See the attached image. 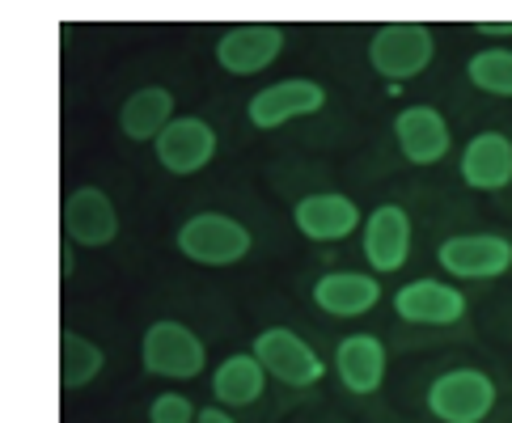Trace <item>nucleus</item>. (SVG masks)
Returning <instances> with one entry per match:
<instances>
[{"instance_id": "nucleus-1", "label": "nucleus", "mask_w": 512, "mask_h": 423, "mask_svg": "<svg viewBox=\"0 0 512 423\" xmlns=\"http://www.w3.org/2000/svg\"><path fill=\"white\" fill-rule=\"evenodd\" d=\"M178 254L199 267H233L254 250V237L242 220L225 212H195L191 220L178 225Z\"/></svg>"}, {"instance_id": "nucleus-2", "label": "nucleus", "mask_w": 512, "mask_h": 423, "mask_svg": "<svg viewBox=\"0 0 512 423\" xmlns=\"http://www.w3.org/2000/svg\"><path fill=\"white\" fill-rule=\"evenodd\" d=\"M140 364L149 377H166V381H191L208 369V347L195 335L191 326L161 318L144 330L140 339Z\"/></svg>"}, {"instance_id": "nucleus-3", "label": "nucleus", "mask_w": 512, "mask_h": 423, "mask_svg": "<svg viewBox=\"0 0 512 423\" xmlns=\"http://www.w3.org/2000/svg\"><path fill=\"white\" fill-rule=\"evenodd\" d=\"M436 55V34L424 26V22H390L373 30L369 39V64L377 77L386 81H411L419 77Z\"/></svg>"}, {"instance_id": "nucleus-4", "label": "nucleus", "mask_w": 512, "mask_h": 423, "mask_svg": "<svg viewBox=\"0 0 512 423\" xmlns=\"http://www.w3.org/2000/svg\"><path fill=\"white\" fill-rule=\"evenodd\" d=\"M428 411L441 423H483L496 411V381L483 369H449L428 385Z\"/></svg>"}, {"instance_id": "nucleus-5", "label": "nucleus", "mask_w": 512, "mask_h": 423, "mask_svg": "<svg viewBox=\"0 0 512 423\" xmlns=\"http://www.w3.org/2000/svg\"><path fill=\"white\" fill-rule=\"evenodd\" d=\"M250 352L259 356V364L267 369L271 381L292 385V390H305V385H318L326 377V360L288 326L259 330V339H254Z\"/></svg>"}, {"instance_id": "nucleus-6", "label": "nucleus", "mask_w": 512, "mask_h": 423, "mask_svg": "<svg viewBox=\"0 0 512 423\" xmlns=\"http://www.w3.org/2000/svg\"><path fill=\"white\" fill-rule=\"evenodd\" d=\"M60 229H64V242H72V246H85V250L111 246L119 237V208H115V199L106 195L102 187L68 191L64 195V212H60Z\"/></svg>"}, {"instance_id": "nucleus-7", "label": "nucleus", "mask_w": 512, "mask_h": 423, "mask_svg": "<svg viewBox=\"0 0 512 423\" xmlns=\"http://www.w3.org/2000/svg\"><path fill=\"white\" fill-rule=\"evenodd\" d=\"M436 259L457 280H496L512 271V242L500 233H453L441 242Z\"/></svg>"}, {"instance_id": "nucleus-8", "label": "nucleus", "mask_w": 512, "mask_h": 423, "mask_svg": "<svg viewBox=\"0 0 512 423\" xmlns=\"http://www.w3.org/2000/svg\"><path fill=\"white\" fill-rule=\"evenodd\" d=\"M284 43H288L284 26H271V22L229 26L221 39H216V64L233 72V77H254V72H263L280 60Z\"/></svg>"}, {"instance_id": "nucleus-9", "label": "nucleus", "mask_w": 512, "mask_h": 423, "mask_svg": "<svg viewBox=\"0 0 512 423\" xmlns=\"http://www.w3.org/2000/svg\"><path fill=\"white\" fill-rule=\"evenodd\" d=\"M216 149H221V140H216V127L199 115H178L166 132L153 140V153L161 161V170H170L178 178L187 174H199L204 165H212Z\"/></svg>"}, {"instance_id": "nucleus-10", "label": "nucleus", "mask_w": 512, "mask_h": 423, "mask_svg": "<svg viewBox=\"0 0 512 423\" xmlns=\"http://www.w3.org/2000/svg\"><path fill=\"white\" fill-rule=\"evenodd\" d=\"M326 106V85L309 81V77H288L259 89L246 106V119L259 127V132H271V127H284L292 119H305V115H318Z\"/></svg>"}, {"instance_id": "nucleus-11", "label": "nucleus", "mask_w": 512, "mask_h": 423, "mask_svg": "<svg viewBox=\"0 0 512 423\" xmlns=\"http://www.w3.org/2000/svg\"><path fill=\"white\" fill-rule=\"evenodd\" d=\"M360 246H364V259L377 275H394L407 267L411 259V216L407 208L398 204H381L364 216L360 225Z\"/></svg>"}, {"instance_id": "nucleus-12", "label": "nucleus", "mask_w": 512, "mask_h": 423, "mask_svg": "<svg viewBox=\"0 0 512 423\" xmlns=\"http://www.w3.org/2000/svg\"><path fill=\"white\" fill-rule=\"evenodd\" d=\"M394 314L415 326H453L466 318V292L445 280H411L394 292Z\"/></svg>"}, {"instance_id": "nucleus-13", "label": "nucleus", "mask_w": 512, "mask_h": 423, "mask_svg": "<svg viewBox=\"0 0 512 423\" xmlns=\"http://www.w3.org/2000/svg\"><path fill=\"white\" fill-rule=\"evenodd\" d=\"M292 225H297L301 237H309V242H343V237H352L364 225V216H360L352 195L318 191V195L297 199Z\"/></svg>"}, {"instance_id": "nucleus-14", "label": "nucleus", "mask_w": 512, "mask_h": 423, "mask_svg": "<svg viewBox=\"0 0 512 423\" xmlns=\"http://www.w3.org/2000/svg\"><path fill=\"white\" fill-rule=\"evenodd\" d=\"M394 140H398L402 157H407L411 165H436V161H445L449 149H453L449 119L436 106H407V110H398Z\"/></svg>"}, {"instance_id": "nucleus-15", "label": "nucleus", "mask_w": 512, "mask_h": 423, "mask_svg": "<svg viewBox=\"0 0 512 423\" xmlns=\"http://www.w3.org/2000/svg\"><path fill=\"white\" fill-rule=\"evenodd\" d=\"M390 369V356H386V343L369 330H356V335H343L335 347V373L343 381L347 394H377L381 381H386Z\"/></svg>"}, {"instance_id": "nucleus-16", "label": "nucleus", "mask_w": 512, "mask_h": 423, "mask_svg": "<svg viewBox=\"0 0 512 423\" xmlns=\"http://www.w3.org/2000/svg\"><path fill=\"white\" fill-rule=\"evenodd\" d=\"M381 301L377 275L364 271H326L314 284V305L331 318H364Z\"/></svg>"}, {"instance_id": "nucleus-17", "label": "nucleus", "mask_w": 512, "mask_h": 423, "mask_svg": "<svg viewBox=\"0 0 512 423\" xmlns=\"http://www.w3.org/2000/svg\"><path fill=\"white\" fill-rule=\"evenodd\" d=\"M457 170L470 191H504L512 182V140L504 132H479L462 149Z\"/></svg>"}, {"instance_id": "nucleus-18", "label": "nucleus", "mask_w": 512, "mask_h": 423, "mask_svg": "<svg viewBox=\"0 0 512 423\" xmlns=\"http://www.w3.org/2000/svg\"><path fill=\"white\" fill-rule=\"evenodd\" d=\"M174 123V94L166 85H144L119 110V132L136 144H153Z\"/></svg>"}, {"instance_id": "nucleus-19", "label": "nucleus", "mask_w": 512, "mask_h": 423, "mask_svg": "<svg viewBox=\"0 0 512 423\" xmlns=\"http://www.w3.org/2000/svg\"><path fill=\"white\" fill-rule=\"evenodd\" d=\"M263 390H267V369L254 352L225 356L212 373V394L221 407H254L263 398Z\"/></svg>"}, {"instance_id": "nucleus-20", "label": "nucleus", "mask_w": 512, "mask_h": 423, "mask_svg": "<svg viewBox=\"0 0 512 423\" xmlns=\"http://www.w3.org/2000/svg\"><path fill=\"white\" fill-rule=\"evenodd\" d=\"M106 369V352L94 343L77 335V330H64L60 335V390L77 394L89 381H98V373Z\"/></svg>"}, {"instance_id": "nucleus-21", "label": "nucleus", "mask_w": 512, "mask_h": 423, "mask_svg": "<svg viewBox=\"0 0 512 423\" xmlns=\"http://www.w3.org/2000/svg\"><path fill=\"white\" fill-rule=\"evenodd\" d=\"M466 77L474 89H483L491 98H512V51L508 47L474 51L466 64Z\"/></svg>"}, {"instance_id": "nucleus-22", "label": "nucleus", "mask_w": 512, "mask_h": 423, "mask_svg": "<svg viewBox=\"0 0 512 423\" xmlns=\"http://www.w3.org/2000/svg\"><path fill=\"white\" fill-rule=\"evenodd\" d=\"M195 415L187 394H157L149 402V423H195Z\"/></svg>"}, {"instance_id": "nucleus-23", "label": "nucleus", "mask_w": 512, "mask_h": 423, "mask_svg": "<svg viewBox=\"0 0 512 423\" xmlns=\"http://www.w3.org/2000/svg\"><path fill=\"white\" fill-rule=\"evenodd\" d=\"M474 34H479V39H512V22H479Z\"/></svg>"}, {"instance_id": "nucleus-24", "label": "nucleus", "mask_w": 512, "mask_h": 423, "mask_svg": "<svg viewBox=\"0 0 512 423\" xmlns=\"http://www.w3.org/2000/svg\"><path fill=\"white\" fill-rule=\"evenodd\" d=\"M195 423H237V419L229 411H221V407H204V411L195 415Z\"/></svg>"}]
</instances>
